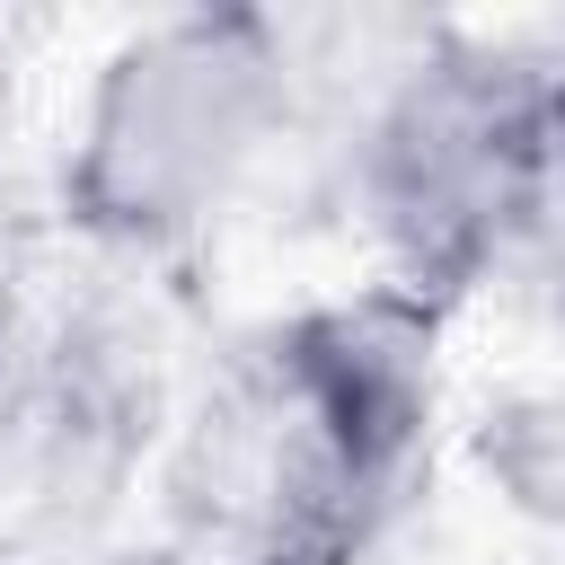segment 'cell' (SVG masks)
<instances>
[{
    "label": "cell",
    "instance_id": "cell-4",
    "mask_svg": "<svg viewBox=\"0 0 565 565\" xmlns=\"http://www.w3.org/2000/svg\"><path fill=\"white\" fill-rule=\"evenodd\" d=\"M477 459H486V477L512 512L565 530V380H539V388L503 397L477 433Z\"/></svg>",
    "mask_w": 565,
    "mask_h": 565
},
{
    "label": "cell",
    "instance_id": "cell-6",
    "mask_svg": "<svg viewBox=\"0 0 565 565\" xmlns=\"http://www.w3.org/2000/svg\"><path fill=\"white\" fill-rule=\"evenodd\" d=\"M150 565H274V556H256V547H238V539H194V547H168V556H150Z\"/></svg>",
    "mask_w": 565,
    "mask_h": 565
},
{
    "label": "cell",
    "instance_id": "cell-5",
    "mask_svg": "<svg viewBox=\"0 0 565 565\" xmlns=\"http://www.w3.org/2000/svg\"><path fill=\"white\" fill-rule=\"evenodd\" d=\"M26 265H35V203H26V185L0 168V335H9V309H18Z\"/></svg>",
    "mask_w": 565,
    "mask_h": 565
},
{
    "label": "cell",
    "instance_id": "cell-3",
    "mask_svg": "<svg viewBox=\"0 0 565 565\" xmlns=\"http://www.w3.org/2000/svg\"><path fill=\"white\" fill-rule=\"evenodd\" d=\"M291 106V53L247 9H177L124 35L79 106L62 203L115 247L212 230Z\"/></svg>",
    "mask_w": 565,
    "mask_h": 565
},
{
    "label": "cell",
    "instance_id": "cell-2",
    "mask_svg": "<svg viewBox=\"0 0 565 565\" xmlns=\"http://www.w3.org/2000/svg\"><path fill=\"white\" fill-rule=\"evenodd\" d=\"M353 185L388 282L424 309L459 300L556 212L547 62L477 35L424 44L371 106Z\"/></svg>",
    "mask_w": 565,
    "mask_h": 565
},
{
    "label": "cell",
    "instance_id": "cell-1",
    "mask_svg": "<svg viewBox=\"0 0 565 565\" xmlns=\"http://www.w3.org/2000/svg\"><path fill=\"white\" fill-rule=\"evenodd\" d=\"M441 309L397 282L282 318L230 388L238 503L212 539L274 565H353L406 503L433 450Z\"/></svg>",
    "mask_w": 565,
    "mask_h": 565
},
{
    "label": "cell",
    "instance_id": "cell-7",
    "mask_svg": "<svg viewBox=\"0 0 565 565\" xmlns=\"http://www.w3.org/2000/svg\"><path fill=\"white\" fill-rule=\"evenodd\" d=\"M547 124H556V221H565V62H547Z\"/></svg>",
    "mask_w": 565,
    "mask_h": 565
}]
</instances>
